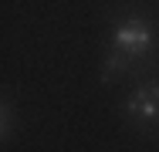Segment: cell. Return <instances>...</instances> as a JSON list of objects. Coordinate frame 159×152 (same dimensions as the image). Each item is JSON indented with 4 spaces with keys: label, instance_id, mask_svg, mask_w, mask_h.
I'll use <instances>...</instances> for the list:
<instances>
[{
    "label": "cell",
    "instance_id": "cell-1",
    "mask_svg": "<svg viewBox=\"0 0 159 152\" xmlns=\"http://www.w3.org/2000/svg\"><path fill=\"white\" fill-rule=\"evenodd\" d=\"M122 68H125V61H122V58H112V61H108V68H105V81H108V78H115Z\"/></svg>",
    "mask_w": 159,
    "mask_h": 152
}]
</instances>
